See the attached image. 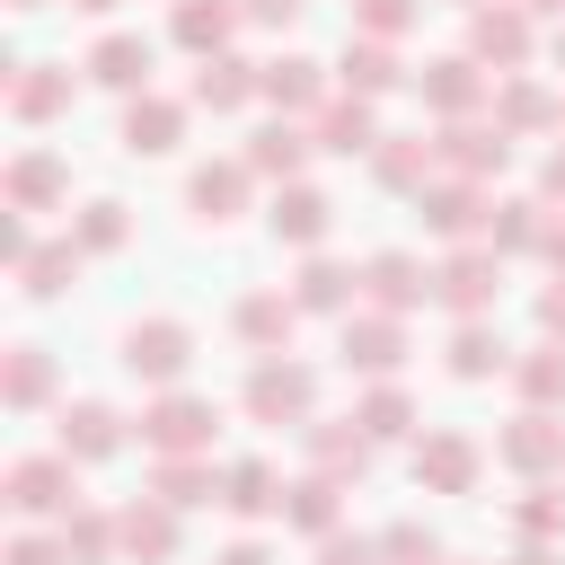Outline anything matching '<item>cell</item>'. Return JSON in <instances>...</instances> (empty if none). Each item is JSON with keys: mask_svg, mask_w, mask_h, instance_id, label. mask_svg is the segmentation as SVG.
Instances as JSON below:
<instances>
[{"mask_svg": "<svg viewBox=\"0 0 565 565\" xmlns=\"http://www.w3.org/2000/svg\"><path fill=\"white\" fill-rule=\"evenodd\" d=\"M9 494H18V512H62L71 503V450L62 459H18Z\"/></svg>", "mask_w": 565, "mask_h": 565, "instance_id": "1", "label": "cell"}, {"mask_svg": "<svg viewBox=\"0 0 565 565\" xmlns=\"http://www.w3.org/2000/svg\"><path fill=\"white\" fill-rule=\"evenodd\" d=\"M124 362H132V371H150V380H168V371H185V327H168V318H150V327H132V335H124Z\"/></svg>", "mask_w": 565, "mask_h": 565, "instance_id": "2", "label": "cell"}, {"mask_svg": "<svg viewBox=\"0 0 565 565\" xmlns=\"http://www.w3.org/2000/svg\"><path fill=\"white\" fill-rule=\"evenodd\" d=\"M62 450H79V459L115 450V415L106 406H62Z\"/></svg>", "mask_w": 565, "mask_h": 565, "instance_id": "3", "label": "cell"}, {"mask_svg": "<svg viewBox=\"0 0 565 565\" xmlns=\"http://www.w3.org/2000/svg\"><path fill=\"white\" fill-rule=\"evenodd\" d=\"M88 71H97V79H115V88H132V79H141V71H150V53H141V44H132V35H106V44H97V62H88Z\"/></svg>", "mask_w": 565, "mask_h": 565, "instance_id": "4", "label": "cell"}, {"mask_svg": "<svg viewBox=\"0 0 565 565\" xmlns=\"http://www.w3.org/2000/svg\"><path fill=\"white\" fill-rule=\"evenodd\" d=\"M124 132H132V150H168L177 141V106H132Z\"/></svg>", "mask_w": 565, "mask_h": 565, "instance_id": "5", "label": "cell"}, {"mask_svg": "<svg viewBox=\"0 0 565 565\" xmlns=\"http://www.w3.org/2000/svg\"><path fill=\"white\" fill-rule=\"evenodd\" d=\"M62 97H71V79H62V71H44V79H18V115H53Z\"/></svg>", "mask_w": 565, "mask_h": 565, "instance_id": "6", "label": "cell"}, {"mask_svg": "<svg viewBox=\"0 0 565 565\" xmlns=\"http://www.w3.org/2000/svg\"><path fill=\"white\" fill-rule=\"evenodd\" d=\"M9 397H18V406L44 397V353H35V344H18V362H9Z\"/></svg>", "mask_w": 565, "mask_h": 565, "instance_id": "7", "label": "cell"}, {"mask_svg": "<svg viewBox=\"0 0 565 565\" xmlns=\"http://www.w3.org/2000/svg\"><path fill=\"white\" fill-rule=\"evenodd\" d=\"M194 97H203V106H238V97H247V79H238V62H212Z\"/></svg>", "mask_w": 565, "mask_h": 565, "instance_id": "8", "label": "cell"}, {"mask_svg": "<svg viewBox=\"0 0 565 565\" xmlns=\"http://www.w3.org/2000/svg\"><path fill=\"white\" fill-rule=\"evenodd\" d=\"M9 185H18V203H44V194L62 185V168H53V159H18V177H9Z\"/></svg>", "mask_w": 565, "mask_h": 565, "instance_id": "9", "label": "cell"}, {"mask_svg": "<svg viewBox=\"0 0 565 565\" xmlns=\"http://www.w3.org/2000/svg\"><path fill=\"white\" fill-rule=\"evenodd\" d=\"M318 221H327V203H318V194H291V203L274 212V230H291V238H318Z\"/></svg>", "mask_w": 565, "mask_h": 565, "instance_id": "10", "label": "cell"}, {"mask_svg": "<svg viewBox=\"0 0 565 565\" xmlns=\"http://www.w3.org/2000/svg\"><path fill=\"white\" fill-rule=\"evenodd\" d=\"M124 539H132L141 556H168V539H177V530H168V512H132V521H124Z\"/></svg>", "mask_w": 565, "mask_h": 565, "instance_id": "11", "label": "cell"}, {"mask_svg": "<svg viewBox=\"0 0 565 565\" xmlns=\"http://www.w3.org/2000/svg\"><path fill=\"white\" fill-rule=\"evenodd\" d=\"M300 397H309L300 371H265V380H256V406H300Z\"/></svg>", "mask_w": 565, "mask_h": 565, "instance_id": "12", "label": "cell"}, {"mask_svg": "<svg viewBox=\"0 0 565 565\" xmlns=\"http://www.w3.org/2000/svg\"><path fill=\"white\" fill-rule=\"evenodd\" d=\"M150 433H159V441H194V433H203V406H159Z\"/></svg>", "mask_w": 565, "mask_h": 565, "instance_id": "13", "label": "cell"}, {"mask_svg": "<svg viewBox=\"0 0 565 565\" xmlns=\"http://www.w3.org/2000/svg\"><path fill=\"white\" fill-rule=\"evenodd\" d=\"M221 26H230V18H221V9H185V18H177V35H185V44H212V35H221Z\"/></svg>", "mask_w": 565, "mask_h": 565, "instance_id": "14", "label": "cell"}, {"mask_svg": "<svg viewBox=\"0 0 565 565\" xmlns=\"http://www.w3.org/2000/svg\"><path fill=\"white\" fill-rule=\"evenodd\" d=\"M265 88H274V97H309V62H282Z\"/></svg>", "mask_w": 565, "mask_h": 565, "instance_id": "15", "label": "cell"}, {"mask_svg": "<svg viewBox=\"0 0 565 565\" xmlns=\"http://www.w3.org/2000/svg\"><path fill=\"white\" fill-rule=\"evenodd\" d=\"M88 238H97V247H115V238H124V221H115V203H88Z\"/></svg>", "mask_w": 565, "mask_h": 565, "instance_id": "16", "label": "cell"}, {"mask_svg": "<svg viewBox=\"0 0 565 565\" xmlns=\"http://www.w3.org/2000/svg\"><path fill=\"white\" fill-rule=\"evenodd\" d=\"M9 565H62V556H53L44 539H18V547H9Z\"/></svg>", "mask_w": 565, "mask_h": 565, "instance_id": "17", "label": "cell"}, {"mask_svg": "<svg viewBox=\"0 0 565 565\" xmlns=\"http://www.w3.org/2000/svg\"><path fill=\"white\" fill-rule=\"evenodd\" d=\"M247 9H256V18H291L300 0H247Z\"/></svg>", "mask_w": 565, "mask_h": 565, "instance_id": "18", "label": "cell"}, {"mask_svg": "<svg viewBox=\"0 0 565 565\" xmlns=\"http://www.w3.org/2000/svg\"><path fill=\"white\" fill-rule=\"evenodd\" d=\"M230 565H265V556H256V547H238V556H230Z\"/></svg>", "mask_w": 565, "mask_h": 565, "instance_id": "19", "label": "cell"}, {"mask_svg": "<svg viewBox=\"0 0 565 565\" xmlns=\"http://www.w3.org/2000/svg\"><path fill=\"white\" fill-rule=\"evenodd\" d=\"M88 9H106V0H88Z\"/></svg>", "mask_w": 565, "mask_h": 565, "instance_id": "20", "label": "cell"}, {"mask_svg": "<svg viewBox=\"0 0 565 565\" xmlns=\"http://www.w3.org/2000/svg\"><path fill=\"white\" fill-rule=\"evenodd\" d=\"M26 9H35V0H26Z\"/></svg>", "mask_w": 565, "mask_h": 565, "instance_id": "21", "label": "cell"}]
</instances>
